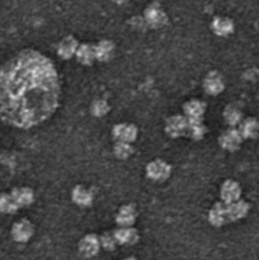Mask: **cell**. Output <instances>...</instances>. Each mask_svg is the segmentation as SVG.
<instances>
[{
	"instance_id": "cell-1",
	"label": "cell",
	"mask_w": 259,
	"mask_h": 260,
	"mask_svg": "<svg viewBox=\"0 0 259 260\" xmlns=\"http://www.w3.org/2000/svg\"><path fill=\"white\" fill-rule=\"evenodd\" d=\"M1 119L27 129L50 118L59 106L60 86L53 62L39 52L24 50L1 68Z\"/></svg>"
},
{
	"instance_id": "cell-2",
	"label": "cell",
	"mask_w": 259,
	"mask_h": 260,
	"mask_svg": "<svg viewBox=\"0 0 259 260\" xmlns=\"http://www.w3.org/2000/svg\"><path fill=\"white\" fill-rule=\"evenodd\" d=\"M190 121L188 118L182 116L170 117L166 123L165 129L172 138L181 137L188 133Z\"/></svg>"
},
{
	"instance_id": "cell-3",
	"label": "cell",
	"mask_w": 259,
	"mask_h": 260,
	"mask_svg": "<svg viewBox=\"0 0 259 260\" xmlns=\"http://www.w3.org/2000/svg\"><path fill=\"white\" fill-rule=\"evenodd\" d=\"M34 229L29 220L22 218L14 224L12 228V236L18 243H26L33 236Z\"/></svg>"
},
{
	"instance_id": "cell-4",
	"label": "cell",
	"mask_w": 259,
	"mask_h": 260,
	"mask_svg": "<svg viewBox=\"0 0 259 260\" xmlns=\"http://www.w3.org/2000/svg\"><path fill=\"white\" fill-rule=\"evenodd\" d=\"M101 247L100 238L94 234L84 237L79 244V253L86 258L95 256L100 251Z\"/></svg>"
},
{
	"instance_id": "cell-5",
	"label": "cell",
	"mask_w": 259,
	"mask_h": 260,
	"mask_svg": "<svg viewBox=\"0 0 259 260\" xmlns=\"http://www.w3.org/2000/svg\"><path fill=\"white\" fill-rule=\"evenodd\" d=\"M147 177L155 181L167 180L171 172V168L164 160H155L151 162L146 168Z\"/></svg>"
},
{
	"instance_id": "cell-6",
	"label": "cell",
	"mask_w": 259,
	"mask_h": 260,
	"mask_svg": "<svg viewBox=\"0 0 259 260\" xmlns=\"http://www.w3.org/2000/svg\"><path fill=\"white\" fill-rule=\"evenodd\" d=\"M138 133L136 126L129 123H120L116 125L113 129V136L117 142L131 143L136 139Z\"/></svg>"
},
{
	"instance_id": "cell-7",
	"label": "cell",
	"mask_w": 259,
	"mask_h": 260,
	"mask_svg": "<svg viewBox=\"0 0 259 260\" xmlns=\"http://www.w3.org/2000/svg\"><path fill=\"white\" fill-rule=\"evenodd\" d=\"M242 136L239 130L231 128L222 133L219 142L222 148L234 151L239 149L241 145Z\"/></svg>"
},
{
	"instance_id": "cell-8",
	"label": "cell",
	"mask_w": 259,
	"mask_h": 260,
	"mask_svg": "<svg viewBox=\"0 0 259 260\" xmlns=\"http://www.w3.org/2000/svg\"><path fill=\"white\" fill-rule=\"evenodd\" d=\"M137 212L132 204L122 206L116 216V221L120 227H132L136 220Z\"/></svg>"
},
{
	"instance_id": "cell-9",
	"label": "cell",
	"mask_w": 259,
	"mask_h": 260,
	"mask_svg": "<svg viewBox=\"0 0 259 260\" xmlns=\"http://www.w3.org/2000/svg\"><path fill=\"white\" fill-rule=\"evenodd\" d=\"M117 243L120 245H134L139 240V233L132 227H121L114 232Z\"/></svg>"
},
{
	"instance_id": "cell-10",
	"label": "cell",
	"mask_w": 259,
	"mask_h": 260,
	"mask_svg": "<svg viewBox=\"0 0 259 260\" xmlns=\"http://www.w3.org/2000/svg\"><path fill=\"white\" fill-rule=\"evenodd\" d=\"M241 195V188L234 180H227L221 187V198L225 203L237 202Z\"/></svg>"
},
{
	"instance_id": "cell-11",
	"label": "cell",
	"mask_w": 259,
	"mask_h": 260,
	"mask_svg": "<svg viewBox=\"0 0 259 260\" xmlns=\"http://www.w3.org/2000/svg\"><path fill=\"white\" fill-rule=\"evenodd\" d=\"M206 105L199 100H192L185 104L184 113L190 120H202Z\"/></svg>"
},
{
	"instance_id": "cell-12",
	"label": "cell",
	"mask_w": 259,
	"mask_h": 260,
	"mask_svg": "<svg viewBox=\"0 0 259 260\" xmlns=\"http://www.w3.org/2000/svg\"><path fill=\"white\" fill-rule=\"evenodd\" d=\"M71 197L73 202L78 206L87 207L92 204V192L82 185H78L73 189Z\"/></svg>"
},
{
	"instance_id": "cell-13",
	"label": "cell",
	"mask_w": 259,
	"mask_h": 260,
	"mask_svg": "<svg viewBox=\"0 0 259 260\" xmlns=\"http://www.w3.org/2000/svg\"><path fill=\"white\" fill-rule=\"evenodd\" d=\"M10 194L19 207L30 206L34 200L33 190L28 187L15 188Z\"/></svg>"
},
{
	"instance_id": "cell-14",
	"label": "cell",
	"mask_w": 259,
	"mask_h": 260,
	"mask_svg": "<svg viewBox=\"0 0 259 260\" xmlns=\"http://www.w3.org/2000/svg\"><path fill=\"white\" fill-rule=\"evenodd\" d=\"M227 209L228 220L234 221L246 215L249 210V205L244 201L234 202L232 203H227Z\"/></svg>"
},
{
	"instance_id": "cell-15",
	"label": "cell",
	"mask_w": 259,
	"mask_h": 260,
	"mask_svg": "<svg viewBox=\"0 0 259 260\" xmlns=\"http://www.w3.org/2000/svg\"><path fill=\"white\" fill-rule=\"evenodd\" d=\"M239 131L242 137L245 139H254L259 134V122L255 118L249 117L240 123Z\"/></svg>"
},
{
	"instance_id": "cell-16",
	"label": "cell",
	"mask_w": 259,
	"mask_h": 260,
	"mask_svg": "<svg viewBox=\"0 0 259 260\" xmlns=\"http://www.w3.org/2000/svg\"><path fill=\"white\" fill-rule=\"evenodd\" d=\"M224 87L223 80L217 73H211L204 82V88L209 94H218L223 91Z\"/></svg>"
},
{
	"instance_id": "cell-17",
	"label": "cell",
	"mask_w": 259,
	"mask_h": 260,
	"mask_svg": "<svg viewBox=\"0 0 259 260\" xmlns=\"http://www.w3.org/2000/svg\"><path fill=\"white\" fill-rule=\"evenodd\" d=\"M19 206L17 204L15 200L11 194L2 193L0 200V209L3 213L6 215L15 214L19 209Z\"/></svg>"
},
{
	"instance_id": "cell-18",
	"label": "cell",
	"mask_w": 259,
	"mask_h": 260,
	"mask_svg": "<svg viewBox=\"0 0 259 260\" xmlns=\"http://www.w3.org/2000/svg\"><path fill=\"white\" fill-rule=\"evenodd\" d=\"M224 117L228 124L231 126H235L236 125L240 124L242 120L241 111L235 105H228L226 109L224 111Z\"/></svg>"
},
{
	"instance_id": "cell-19",
	"label": "cell",
	"mask_w": 259,
	"mask_h": 260,
	"mask_svg": "<svg viewBox=\"0 0 259 260\" xmlns=\"http://www.w3.org/2000/svg\"><path fill=\"white\" fill-rule=\"evenodd\" d=\"M114 151L117 158L126 160L132 155L134 149L133 147L128 142H117L114 145Z\"/></svg>"
},
{
	"instance_id": "cell-20",
	"label": "cell",
	"mask_w": 259,
	"mask_h": 260,
	"mask_svg": "<svg viewBox=\"0 0 259 260\" xmlns=\"http://www.w3.org/2000/svg\"><path fill=\"white\" fill-rule=\"evenodd\" d=\"M189 120V119H188ZM188 133L193 139L200 140L206 133L207 129L205 125L202 124V120H190Z\"/></svg>"
},
{
	"instance_id": "cell-21",
	"label": "cell",
	"mask_w": 259,
	"mask_h": 260,
	"mask_svg": "<svg viewBox=\"0 0 259 260\" xmlns=\"http://www.w3.org/2000/svg\"><path fill=\"white\" fill-rule=\"evenodd\" d=\"M110 108L107 102L103 99L95 100L91 104V112L94 117H101L109 112Z\"/></svg>"
},
{
	"instance_id": "cell-22",
	"label": "cell",
	"mask_w": 259,
	"mask_h": 260,
	"mask_svg": "<svg viewBox=\"0 0 259 260\" xmlns=\"http://www.w3.org/2000/svg\"><path fill=\"white\" fill-rule=\"evenodd\" d=\"M101 247L107 251H113L117 247V243L115 235L112 232H105L100 238Z\"/></svg>"
},
{
	"instance_id": "cell-23",
	"label": "cell",
	"mask_w": 259,
	"mask_h": 260,
	"mask_svg": "<svg viewBox=\"0 0 259 260\" xmlns=\"http://www.w3.org/2000/svg\"><path fill=\"white\" fill-rule=\"evenodd\" d=\"M96 53L88 47H82L77 53L78 59L83 65H91Z\"/></svg>"
},
{
	"instance_id": "cell-24",
	"label": "cell",
	"mask_w": 259,
	"mask_h": 260,
	"mask_svg": "<svg viewBox=\"0 0 259 260\" xmlns=\"http://www.w3.org/2000/svg\"><path fill=\"white\" fill-rule=\"evenodd\" d=\"M121 260H137V259H135V257H132V256H130V257L125 258V259H123Z\"/></svg>"
}]
</instances>
